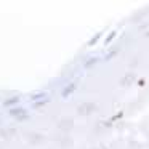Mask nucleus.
I'll return each instance as SVG.
<instances>
[]
</instances>
